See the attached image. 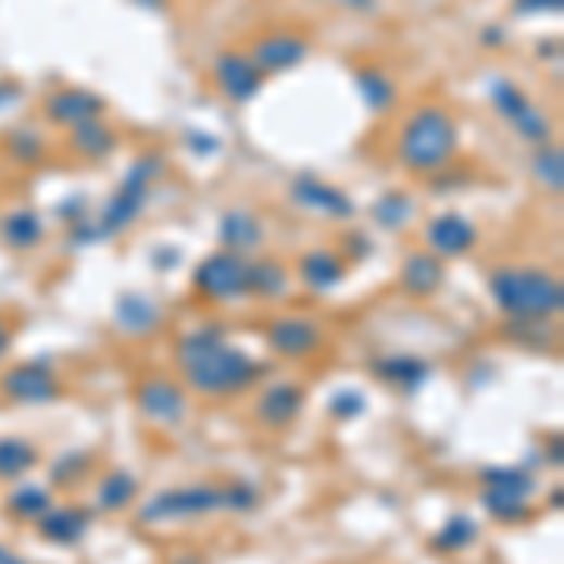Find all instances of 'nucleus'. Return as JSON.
I'll list each match as a JSON object with an SVG mask.
<instances>
[{
  "label": "nucleus",
  "mask_w": 564,
  "mask_h": 564,
  "mask_svg": "<svg viewBox=\"0 0 564 564\" xmlns=\"http://www.w3.org/2000/svg\"><path fill=\"white\" fill-rule=\"evenodd\" d=\"M177 365L185 380L203 396H234L260 376V362L226 342L223 328L188 331L177 342Z\"/></svg>",
  "instance_id": "f257e3e1"
},
{
  "label": "nucleus",
  "mask_w": 564,
  "mask_h": 564,
  "mask_svg": "<svg viewBox=\"0 0 564 564\" xmlns=\"http://www.w3.org/2000/svg\"><path fill=\"white\" fill-rule=\"evenodd\" d=\"M489 293H493L497 309L519 324L553 321L564 309L561 279L553 272H542V267H493Z\"/></svg>",
  "instance_id": "f03ea898"
},
{
  "label": "nucleus",
  "mask_w": 564,
  "mask_h": 564,
  "mask_svg": "<svg viewBox=\"0 0 564 564\" xmlns=\"http://www.w3.org/2000/svg\"><path fill=\"white\" fill-rule=\"evenodd\" d=\"M162 170H166L162 154H143V159H136L133 166H128L125 181L117 185V192L105 200L102 215L79 218V223L72 226V237H76L79 245H95V241H110V237H117L121 230H128V226L140 218V211L147 208V196H151V185Z\"/></svg>",
  "instance_id": "7ed1b4c3"
},
{
  "label": "nucleus",
  "mask_w": 564,
  "mask_h": 564,
  "mask_svg": "<svg viewBox=\"0 0 564 564\" xmlns=\"http://www.w3.org/2000/svg\"><path fill=\"white\" fill-rule=\"evenodd\" d=\"M260 493L252 486H181L154 493L143 504L140 519L143 523H177V519H196L211 516V512H245L256 509Z\"/></svg>",
  "instance_id": "20e7f679"
},
{
  "label": "nucleus",
  "mask_w": 564,
  "mask_h": 564,
  "mask_svg": "<svg viewBox=\"0 0 564 564\" xmlns=\"http://www.w3.org/2000/svg\"><path fill=\"white\" fill-rule=\"evenodd\" d=\"M460 133H455V117L444 105H422L411 113L399 136V162L414 174H437L452 162Z\"/></svg>",
  "instance_id": "39448f33"
},
{
  "label": "nucleus",
  "mask_w": 564,
  "mask_h": 564,
  "mask_svg": "<svg viewBox=\"0 0 564 564\" xmlns=\"http://www.w3.org/2000/svg\"><path fill=\"white\" fill-rule=\"evenodd\" d=\"M486 481V493H481V504L493 519L512 523V519H527L530 516V497H535V474L527 467H493L481 474Z\"/></svg>",
  "instance_id": "423d86ee"
},
{
  "label": "nucleus",
  "mask_w": 564,
  "mask_h": 564,
  "mask_svg": "<svg viewBox=\"0 0 564 564\" xmlns=\"http://www.w3.org/2000/svg\"><path fill=\"white\" fill-rule=\"evenodd\" d=\"M489 102H493V110L509 121L512 133H516L519 140H527L535 147L550 143V136H553L550 117H546L516 84H509V79H489Z\"/></svg>",
  "instance_id": "0eeeda50"
},
{
  "label": "nucleus",
  "mask_w": 564,
  "mask_h": 564,
  "mask_svg": "<svg viewBox=\"0 0 564 564\" xmlns=\"http://www.w3.org/2000/svg\"><path fill=\"white\" fill-rule=\"evenodd\" d=\"M196 293L208 301H237L249 293V260L237 252H215L192 275Z\"/></svg>",
  "instance_id": "6e6552de"
},
{
  "label": "nucleus",
  "mask_w": 564,
  "mask_h": 564,
  "mask_svg": "<svg viewBox=\"0 0 564 564\" xmlns=\"http://www.w3.org/2000/svg\"><path fill=\"white\" fill-rule=\"evenodd\" d=\"M215 84H218V91L230 98V102L245 105L249 98L260 95V87H264V72L252 64L249 53H241V49H226V53L215 57Z\"/></svg>",
  "instance_id": "1a4fd4ad"
},
{
  "label": "nucleus",
  "mask_w": 564,
  "mask_h": 564,
  "mask_svg": "<svg viewBox=\"0 0 564 564\" xmlns=\"http://www.w3.org/2000/svg\"><path fill=\"white\" fill-rule=\"evenodd\" d=\"M4 396L15 399L20 406H46L61 396V380L49 365H15L12 373L4 376Z\"/></svg>",
  "instance_id": "9d476101"
},
{
  "label": "nucleus",
  "mask_w": 564,
  "mask_h": 564,
  "mask_svg": "<svg viewBox=\"0 0 564 564\" xmlns=\"http://www.w3.org/2000/svg\"><path fill=\"white\" fill-rule=\"evenodd\" d=\"M136 403H140L143 418L159 425H177L185 422L188 414V399L181 384H174L170 376H151V380H143L140 391H136Z\"/></svg>",
  "instance_id": "9b49d317"
},
{
  "label": "nucleus",
  "mask_w": 564,
  "mask_h": 564,
  "mask_svg": "<svg viewBox=\"0 0 564 564\" xmlns=\"http://www.w3.org/2000/svg\"><path fill=\"white\" fill-rule=\"evenodd\" d=\"M309 57V42L293 30H275V35L256 38L252 46V64H256L264 76H279V72L298 68Z\"/></svg>",
  "instance_id": "f8f14e48"
},
{
  "label": "nucleus",
  "mask_w": 564,
  "mask_h": 564,
  "mask_svg": "<svg viewBox=\"0 0 564 564\" xmlns=\"http://www.w3.org/2000/svg\"><path fill=\"white\" fill-rule=\"evenodd\" d=\"M425 241H429V249L437 260H455V256H467V252L474 249L478 230H474V223L467 215H460V211H444V215H437L429 223Z\"/></svg>",
  "instance_id": "ddd939ff"
},
{
  "label": "nucleus",
  "mask_w": 564,
  "mask_h": 564,
  "mask_svg": "<svg viewBox=\"0 0 564 564\" xmlns=\"http://www.w3.org/2000/svg\"><path fill=\"white\" fill-rule=\"evenodd\" d=\"M293 200L305 211H316V215H328V218L354 215V200H350L342 188L321 181V177H298V181H293Z\"/></svg>",
  "instance_id": "4468645a"
},
{
  "label": "nucleus",
  "mask_w": 564,
  "mask_h": 564,
  "mask_svg": "<svg viewBox=\"0 0 564 564\" xmlns=\"http://www.w3.org/2000/svg\"><path fill=\"white\" fill-rule=\"evenodd\" d=\"M105 110V102L91 91H79V87H72V91H57L46 98V117L53 121V125H64V128H76V125H87V121H98Z\"/></svg>",
  "instance_id": "2eb2a0df"
},
{
  "label": "nucleus",
  "mask_w": 564,
  "mask_h": 564,
  "mask_svg": "<svg viewBox=\"0 0 564 564\" xmlns=\"http://www.w3.org/2000/svg\"><path fill=\"white\" fill-rule=\"evenodd\" d=\"M267 342L272 350H279L283 358H305L321 347V328L305 316H279V321L267 328Z\"/></svg>",
  "instance_id": "dca6fc26"
},
{
  "label": "nucleus",
  "mask_w": 564,
  "mask_h": 564,
  "mask_svg": "<svg viewBox=\"0 0 564 564\" xmlns=\"http://www.w3.org/2000/svg\"><path fill=\"white\" fill-rule=\"evenodd\" d=\"M218 241L226 245V252L245 256V252H256L260 245H264V226H260L256 215L234 208V211H226V215L218 218Z\"/></svg>",
  "instance_id": "f3484780"
},
{
  "label": "nucleus",
  "mask_w": 564,
  "mask_h": 564,
  "mask_svg": "<svg viewBox=\"0 0 564 564\" xmlns=\"http://www.w3.org/2000/svg\"><path fill=\"white\" fill-rule=\"evenodd\" d=\"M301 406H305V391H301L298 384H272V388L256 399V418L279 429V425H290L298 418Z\"/></svg>",
  "instance_id": "a211bd4d"
},
{
  "label": "nucleus",
  "mask_w": 564,
  "mask_h": 564,
  "mask_svg": "<svg viewBox=\"0 0 564 564\" xmlns=\"http://www.w3.org/2000/svg\"><path fill=\"white\" fill-rule=\"evenodd\" d=\"M298 272H301V283H305L309 290H316V293H328V290H335V286H342V279H347V264H342L331 249L305 252L301 264H298Z\"/></svg>",
  "instance_id": "6ab92c4d"
},
{
  "label": "nucleus",
  "mask_w": 564,
  "mask_h": 564,
  "mask_svg": "<svg viewBox=\"0 0 564 564\" xmlns=\"http://www.w3.org/2000/svg\"><path fill=\"white\" fill-rule=\"evenodd\" d=\"M399 283H403V290L411 293V298H429V293H437L440 283H444V264H440L433 252H411L403 272H399Z\"/></svg>",
  "instance_id": "aec40b11"
},
{
  "label": "nucleus",
  "mask_w": 564,
  "mask_h": 564,
  "mask_svg": "<svg viewBox=\"0 0 564 564\" xmlns=\"http://www.w3.org/2000/svg\"><path fill=\"white\" fill-rule=\"evenodd\" d=\"M38 530H42L46 542L53 546H76L79 538L91 530V512L84 509H49L42 519H38Z\"/></svg>",
  "instance_id": "412c9836"
},
{
  "label": "nucleus",
  "mask_w": 564,
  "mask_h": 564,
  "mask_svg": "<svg viewBox=\"0 0 564 564\" xmlns=\"http://www.w3.org/2000/svg\"><path fill=\"white\" fill-rule=\"evenodd\" d=\"M249 293L267 301H279L290 293V275L279 260H252L249 264Z\"/></svg>",
  "instance_id": "4be33fe9"
},
{
  "label": "nucleus",
  "mask_w": 564,
  "mask_h": 564,
  "mask_svg": "<svg viewBox=\"0 0 564 564\" xmlns=\"http://www.w3.org/2000/svg\"><path fill=\"white\" fill-rule=\"evenodd\" d=\"M159 321H162V313H159V305H154L151 298H143V293H128V298H121V305H117L121 331L147 335L151 328H159Z\"/></svg>",
  "instance_id": "5701e85b"
},
{
  "label": "nucleus",
  "mask_w": 564,
  "mask_h": 564,
  "mask_svg": "<svg viewBox=\"0 0 564 564\" xmlns=\"http://www.w3.org/2000/svg\"><path fill=\"white\" fill-rule=\"evenodd\" d=\"M38 467V448L23 437H0V481H15Z\"/></svg>",
  "instance_id": "b1692460"
},
{
  "label": "nucleus",
  "mask_w": 564,
  "mask_h": 564,
  "mask_svg": "<svg viewBox=\"0 0 564 564\" xmlns=\"http://www.w3.org/2000/svg\"><path fill=\"white\" fill-rule=\"evenodd\" d=\"M72 147H76L84 159H110L117 151V133L102 121H87V125L72 128Z\"/></svg>",
  "instance_id": "393cba45"
},
{
  "label": "nucleus",
  "mask_w": 564,
  "mask_h": 564,
  "mask_svg": "<svg viewBox=\"0 0 564 564\" xmlns=\"http://www.w3.org/2000/svg\"><path fill=\"white\" fill-rule=\"evenodd\" d=\"M358 91H362L365 105L376 113H388L391 105H396V84H391L388 72L380 68H358Z\"/></svg>",
  "instance_id": "a878e982"
},
{
  "label": "nucleus",
  "mask_w": 564,
  "mask_h": 564,
  "mask_svg": "<svg viewBox=\"0 0 564 564\" xmlns=\"http://www.w3.org/2000/svg\"><path fill=\"white\" fill-rule=\"evenodd\" d=\"M0 230H4V241L12 245V249H35V245L42 241L46 226L38 211H12Z\"/></svg>",
  "instance_id": "bb28decb"
},
{
  "label": "nucleus",
  "mask_w": 564,
  "mask_h": 564,
  "mask_svg": "<svg viewBox=\"0 0 564 564\" xmlns=\"http://www.w3.org/2000/svg\"><path fill=\"white\" fill-rule=\"evenodd\" d=\"M373 218L384 226V230H403V226L414 218V200L403 192V188H391V192H384L380 200L373 203Z\"/></svg>",
  "instance_id": "cd10ccee"
},
{
  "label": "nucleus",
  "mask_w": 564,
  "mask_h": 564,
  "mask_svg": "<svg viewBox=\"0 0 564 564\" xmlns=\"http://www.w3.org/2000/svg\"><path fill=\"white\" fill-rule=\"evenodd\" d=\"M429 373L433 369L422 358H384V362H376V376L399 384V388H418V384L429 380Z\"/></svg>",
  "instance_id": "c85d7f7f"
},
{
  "label": "nucleus",
  "mask_w": 564,
  "mask_h": 564,
  "mask_svg": "<svg viewBox=\"0 0 564 564\" xmlns=\"http://www.w3.org/2000/svg\"><path fill=\"white\" fill-rule=\"evenodd\" d=\"M136 497V478L128 471H110L98 481V509L102 512H121Z\"/></svg>",
  "instance_id": "c756f323"
},
{
  "label": "nucleus",
  "mask_w": 564,
  "mask_h": 564,
  "mask_svg": "<svg viewBox=\"0 0 564 564\" xmlns=\"http://www.w3.org/2000/svg\"><path fill=\"white\" fill-rule=\"evenodd\" d=\"M53 509V497L46 486H20L15 493H8V512L20 519H42Z\"/></svg>",
  "instance_id": "7c9ffc66"
},
{
  "label": "nucleus",
  "mask_w": 564,
  "mask_h": 564,
  "mask_svg": "<svg viewBox=\"0 0 564 564\" xmlns=\"http://www.w3.org/2000/svg\"><path fill=\"white\" fill-rule=\"evenodd\" d=\"M535 181L546 188V192H553L557 196L561 188H564V159H561V151L557 147H538V154H535Z\"/></svg>",
  "instance_id": "2f4dec72"
},
{
  "label": "nucleus",
  "mask_w": 564,
  "mask_h": 564,
  "mask_svg": "<svg viewBox=\"0 0 564 564\" xmlns=\"http://www.w3.org/2000/svg\"><path fill=\"white\" fill-rule=\"evenodd\" d=\"M474 538H478V527H474V519L455 516V519H448L444 527H440V535L433 538V542H437V550H444V553H460V550H467Z\"/></svg>",
  "instance_id": "473e14b6"
},
{
  "label": "nucleus",
  "mask_w": 564,
  "mask_h": 564,
  "mask_svg": "<svg viewBox=\"0 0 564 564\" xmlns=\"http://www.w3.org/2000/svg\"><path fill=\"white\" fill-rule=\"evenodd\" d=\"M12 154L23 162V166H35L38 159H42V143L35 140V133L30 128H20V133H12Z\"/></svg>",
  "instance_id": "72a5a7b5"
},
{
  "label": "nucleus",
  "mask_w": 564,
  "mask_h": 564,
  "mask_svg": "<svg viewBox=\"0 0 564 564\" xmlns=\"http://www.w3.org/2000/svg\"><path fill=\"white\" fill-rule=\"evenodd\" d=\"M362 411H365V399L358 396V391H339V396L331 399V414H339V418H358Z\"/></svg>",
  "instance_id": "f704fd0d"
},
{
  "label": "nucleus",
  "mask_w": 564,
  "mask_h": 564,
  "mask_svg": "<svg viewBox=\"0 0 564 564\" xmlns=\"http://www.w3.org/2000/svg\"><path fill=\"white\" fill-rule=\"evenodd\" d=\"M564 8V0H516L519 15H557Z\"/></svg>",
  "instance_id": "c9c22d12"
},
{
  "label": "nucleus",
  "mask_w": 564,
  "mask_h": 564,
  "mask_svg": "<svg viewBox=\"0 0 564 564\" xmlns=\"http://www.w3.org/2000/svg\"><path fill=\"white\" fill-rule=\"evenodd\" d=\"M8 342H12V331H8V324L0 321V362H4V354H8Z\"/></svg>",
  "instance_id": "e433bc0d"
},
{
  "label": "nucleus",
  "mask_w": 564,
  "mask_h": 564,
  "mask_svg": "<svg viewBox=\"0 0 564 564\" xmlns=\"http://www.w3.org/2000/svg\"><path fill=\"white\" fill-rule=\"evenodd\" d=\"M339 4L354 8V12H373V4H376V0H339Z\"/></svg>",
  "instance_id": "4c0bfd02"
},
{
  "label": "nucleus",
  "mask_w": 564,
  "mask_h": 564,
  "mask_svg": "<svg viewBox=\"0 0 564 564\" xmlns=\"http://www.w3.org/2000/svg\"><path fill=\"white\" fill-rule=\"evenodd\" d=\"M0 564H27L23 557H15L12 550H4V546H0Z\"/></svg>",
  "instance_id": "58836bf2"
},
{
  "label": "nucleus",
  "mask_w": 564,
  "mask_h": 564,
  "mask_svg": "<svg viewBox=\"0 0 564 564\" xmlns=\"http://www.w3.org/2000/svg\"><path fill=\"white\" fill-rule=\"evenodd\" d=\"M15 98V87H8V84H0V110H4L8 102Z\"/></svg>",
  "instance_id": "ea45409f"
}]
</instances>
